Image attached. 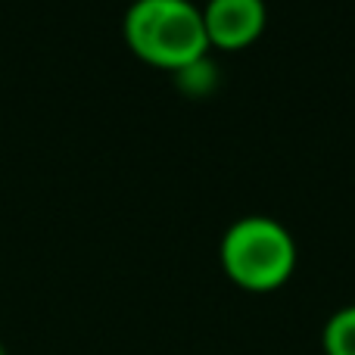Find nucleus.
Instances as JSON below:
<instances>
[{"mask_svg": "<svg viewBox=\"0 0 355 355\" xmlns=\"http://www.w3.org/2000/svg\"><path fill=\"white\" fill-rule=\"evenodd\" d=\"M221 259L234 281L243 287H277L296 262V243L290 231L268 215H246L227 227L221 240Z\"/></svg>", "mask_w": 355, "mask_h": 355, "instance_id": "nucleus-2", "label": "nucleus"}, {"mask_svg": "<svg viewBox=\"0 0 355 355\" xmlns=\"http://www.w3.org/2000/svg\"><path fill=\"white\" fill-rule=\"evenodd\" d=\"M209 41L237 47L250 37L259 35L265 22V3L262 0H209L202 10Z\"/></svg>", "mask_w": 355, "mask_h": 355, "instance_id": "nucleus-3", "label": "nucleus"}, {"mask_svg": "<svg viewBox=\"0 0 355 355\" xmlns=\"http://www.w3.org/2000/svg\"><path fill=\"white\" fill-rule=\"evenodd\" d=\"M0 355H6V349H3V343H0Z\"/></svg>", "mask_w": 355, "mask_h": 355, "instance_id": "nucleus-6", "label": "nucleus"}, {"mask_svg": "<svg viewBox=\"0 0 355 355\" xmlns=\"http://www.w3.org/2000/svg\"><path fill=\"white\" fill-rule=\"evenodd\" d=\"M125 37L141 56L181 69L206 53L209 31L190 0H135L125 12Z\"/></svg>", "mask_w": 355, "mask_h": 355, "instance_id": "nucleus-1", "label": "nucleus"}, {"mask_svg": "<svg viewBox=\"0 0 355 355\" xmlns=\"http://www.w3.org/2000/svg\"><path fill=\"white\" fill-rule=\"evenodd\" d=\"M324 352L327 355H355V306L334 312L324 324Z\"/></svg>", "mask_w": 355, "mask_h": 355, "instance_id": "nucleus-4", "label": "nucleus"}, {"mask_svg": "<svg viewBox=\"0 0 355 355\" xmlns=\"http://www.w3.org/2000/svg\"><path fill=\"white\" fill-rule=\"evenodd\" d=\"M212 69H215L212 60H206V53H202V56H196L193 62H187V66L178 69V75H181V81H184L187 87L200 91L202 85H209V81H212V75H215Z\"/></svg>", "mask_w": 355, "mask_h": 355, "instance_id": "nucleus-5", "label": "nucleus"}]
</instances>
